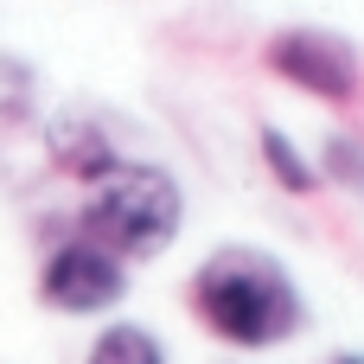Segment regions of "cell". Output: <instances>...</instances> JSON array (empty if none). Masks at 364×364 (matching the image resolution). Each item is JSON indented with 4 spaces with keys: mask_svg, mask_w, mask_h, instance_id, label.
<instances>
[{
    "mask_svg": "<svg viewBox=\"0 0 364 364\" xmlns=\"http://www.w3.org/2000/svg\"><path fill=\"white\" fill-rule=\"evenodd\" d=\"M269 70L288 77L294 90L320 96V102H352L364 83L358 51L339 38V32H320V26H288L269 38Z\"/></svg>",
    "mask_w": 364,
    "mask_h": 364,
    "instance_id": "3957f363",
    "label": "cell"
},
{
    "mask_svg": "<svg viewBox=\"0 0 364 364\" xmlns=\"http://www.w3.org/2000/svg\"><path fill=\"white\" fill-rule=\"evenodd\" d=\"M192 314L218 339H230L243 352L282 346L307 320L294 275L275 256H262V250H218V256H205V269L192 275Z\"/></svg>",
    "mask_w": 364,
    "mask_h": 364,
    "instance_id": "6da1fadb",
    "label": "cell"
},
{
    "mask_svg": "<svg viewBox=\"0 0 364 364\" xmlns=\"http://www.w3.org/2000/svg\"><path fill=\"white\" fill-rule=\"evenodd\" d=\"M38 294H45V307H58V314H102V307H115V301L128 294V269H122V256H109L102 243L77 237V243H64V250L45 256Z\"/></svg>",
    "mask_w": 364,
    "mask_h": 364,
    "instance_id": "277c9868",
    "label": "cell"
},
{
    "mask_svg": "<svg viewBox=\"0 0 364 364\" xmlns=\"http://www.w3.org/2000/svg\"><path fill=\"white\" fill-rule=\"evenodd\" d=\"M45 154L58 160V173H70L83 186H96L109 166H122V154H115V141L96 115H51L45 122Z\"/></svg>",
    "mask_w": 364,
    "mask_h": 364,
    "instance_id": "5b68a950",
    "label": "cell"
},
{
    "mask_svg": "<svg viewBox=\"0 0 364 364\" xmlns=\"http://www.w3.org/2000/svg\"><path fill=\"white\" fill-rule=\"evenodd\" d=\"M90 364H166V346L147 326H109V333H96Z\"/></svg>",
    "mask_w": 364,
    "mask_h": 364,
    "instance_id": "52a82bcc",
    "label": "cell"
},
{
    "mask_svg": "<svg viewBox=\"0 0 364 364\" xmlns=\"http://www.w3.org/2000/svg\"><path fill=\"white\" fill-rule=\"evenodd\" d=\"M333 364H364V352H339V358H333Z\"/></svg>",
    "mask_w": 364,
    "mask_h": 364,
    "instance_id": "30bf717a",
    "label": "cell"
},
{
    "mask_svg": "<svg viewBox=\"0 0 364 364\" xmlns=\"http://www.w3.org/2000/svg\"><path fill=\"white\" fill-rule=\"evenodd\" d=\"M262 160H269V173H275V186L282 192H294V198H307V192H320V166L282 134V128H262Z\"/></svg>",
    "mask_w": 364,
    "mask_h": 364,
    "instance_id": "8992f818",
    "label": "cell"
},
{
    "mask_svg": "<svg viewBox=\"0 0 364 364\" xmlns=\"http://www.w3.org/2000/svg\"><path fill=\"white\" fill-rule=\"evenodd\" d=\"M186 224V192L166 166L147 160H122L96 179L90 205H83V237L102 243L109 256H160Z\"/></svg>",
    "mask_w": 364,
    "mask_h": 364,
    "instance_id": "7a4b0ae2",
    "label": "cell"
},
{
    "mask_svg": "<svg viewBox=\"0 0 364 364\" xmlns=\"http://www.w3.org/2000/svg\"><path fill=\"white\" fill-rule=\"evenodd\" d=\"M320 179H339V186L364 192V147L352 134H333V141L320 147Z\"/></svg>",
    "mask_w": 364,
    "mask_h": 364,
    "instance_id": "9c48e42d",
    "label": "cell"
},
{
    "mask_svg": "<svg viewBox=\"0 0 364 364\" xmlns=\"http://www.w3.org/2000/svg\"><path fill=\"white\" fill-rule=\"evenodd\" d=\"M32 109H38V70L0 51V122H32Z\"/></svg>",
    "mask_w": 364,
    "mask_h": 364,
    "instance_id": "ba28073f",
    "label": "cell"
}]
</instances>
